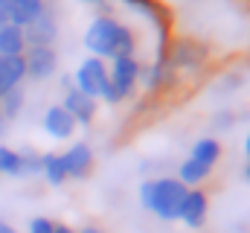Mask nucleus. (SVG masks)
<instances>
[{"mask_svg": "<svg viewBox=\"0 0 250 233\" xmlns=\"http://www.w3.org/2000/svg\"><path fill=\"white\" fill-rule=\"evenodd\" d=\"M84 50L93 58L111 61V58H120V56H134L137 38H134L131 26H125L114 15H99L84 29Z\"/></svg>", "mask_w": 250, "mask_h": 233, "instance_id": "f257e3e1", "label": "nucleus"}, {"mask_svg": "<svg viewBox=\"0 0 250 233\" xmlns=\"http://www.w3.org/2000/svg\"><path fill=\"white\" fill-rule=\"evenodd\" d=\"M184 198H187V186L178 178H172V175L148 178V181L140 184V204H143V210H148L160 222H178Z\"/></svg>", "mask_w": 250, "mask_h": 233, "instance_id": "f03ea898", "label": "nucleus"}, {"mask_svg": "<svg viewBox=\"0 0 250 233\" xmlns=\"http://www.w3.org/2000/svg\"><path fill=\"white\" fill-rule=\"evenodd\" d=\"M73 88L76 91H82V93H87L90 99H102V102H108L111 105V82H108V61H102V58H82L79 61V67L73 70Z\"/></svg>", "mask_w": 250, "mask_h": 233, "instance_id": "7ed1b4c3", "label": "nucleus"}, {"mask_svg": "<svg viewBox=\"0 0 250 233\" xmlns=\"http://www.w3.org/2000/svg\"><path fill=\"white\" fill-rule=\"evenodd\" d=\"M140 61L137 56H120L108 61V82H111V105L131 99L140 88Z\"/></svg>", "mask_w": 250, "mask_h": 233, "instance_id": "20e7f679", "label": "nucleus"}, {"mask_svg": "<svg viewBox=\"0 0 250 233\" xmlns=\"http://www.w3.org/2000/svg\"><path fill=\"white\" fill-rule=\"evenodd\" d=\"M23 64H26V79L47 82L59 73V50L56 47H26Z\"/></svg>", "mask_w": 250, "mask_h": 233, "instance_id": "39448f33", "label": "nucleus"}, {"mask_svg": "<svg viewBox=\"0 0 250 233\" xmlns=\"http://www.w3.org/2000/svg\"><path fill=\"white\" fill-rule=\"evenodd\" d=\"M23 38H26V47H56V41H59V18H56V12L47 6L29 26H23Z\"/></svg>", "mask_w": 250, "mask_h": 233, "instance_id": "423d86ee", "label": "nucleus"}, {"mask_svg": "<svg viewBox=\"0 0 250 233\" xmlns=\"http://www.w3.org/2000/svg\"><path fill=\"white\" fill-rule=\"evenodd\" d=\"M62 161H64V169H67V178H73V181L87 178V175L93 172V163H96L93 149H90L84 140L70 143L67 152H62Z\"/></svg>", "mask_w": 250, "mask_h": 233, "instance_id": "0eeeda50", "label": "nucleus"}, {"mask_svg": "<svg viewBox=\"0 0 250 233\" xmlns=\"http://www.w3.org/2000/svg\"><path fill=\"white\" fill-rule=\"evenodd\" d=\"M207 216H209V198H207V192H204L201 186L187 189V198H184V204H181L178 222H184L189 231H198V228L207 225Z\"/></svg>", "mask_w": 250, "mask_h": 233, "instance_id": "6e6552de", "label": "nucleus"}, {"mask_svg": "<svg viewBox=\"0 0 250 233\" xmlns=\"http://www.w3.org/2000/svg\"><path fill=\"white\" fill-rule=\"evenodd\" d=\"M140 85L146 91H163V88H172L175 85V67L169 64V58L160 56L151 64H143L140 67Z\"/></svg>", "mask_w": 250, "mask_h": 233, "instance_id": "1a4fd4ad", "label": "nucleus"}, {"mask_svg": "<svg viewBox=\"0 0 250 233\" xmlns=\"http://www.w3.org/2000/svg\"><path fill=\"white\" fill-rule=\"evenodd\" d=\"M62 105H64V111L76 119V125H90V122L96 119V111H99V102L90 99L87 93L76 91V88L64 91V102Z\"/></svg>", "mask_w": 250, "mask_h": 233, "instance_id": "9d476101", "label": "nucleus"}, {"mask_svg": "<svg viewBox=\"0 0 250 233\" xmlns=\"http://www.w3.org/2000/svg\"><path fill=\"white\" fill-rule=\"evenodd\" d=\"M41 122H44V131H47L50 137H56V140H70V137L76 134V128H79L76 119L64 111L62 102H59V105H50V108L44 111V119H41Z\"/></svg>", "mask_w": 250, "mask_h": 233, "instance_id": "9b49d317", "label": "nucleus"}, {"mask_svg": "<svg viewBox=\"0 0 250 233\" xmlns=\"http://www.w3.org/2000/svg\"><path fill=\"white\" fill-rule=\"evenodd\" d=\"M166 58H169V64L175 70H198L204 64V58H207V50L201 44H195V41H178Z\"/></svg>", "mask_w": 250, "mask_h": 233, "instance_id": "f8f14e48", "label": "nucleus"}, {"mask_svg": "<svg viewBox=\"0 0 250 233\" xmlns=\"http://www.w3.org/2000/svg\"><path fill=\"white\" fill-rule=\"evenodd\" d=\"M50 3H44V0H9L6 3V15H9V23H15V26H29L44 9H47Z\"/></svg>", "mask_w": 250, "mask_h": 233, "instance_id": "ddd939ff", "label": "nucleus"}, {"mask_svg": "<svg viewBox=\"0 0 250 233\" xmlns=\"http://www.w3.org/2000/svg\"><path fill=\"white\" fill-rule=\"evenodd\" d=\"M23 79H26L23 56H0V96L9 93L12 88H21Z\"/></svg>", "mask_w": 250, "mask_h": 233, "instance_id": "4468645a", "label": "nucleus"}, {"mask_svg": "<svg viewBox=\"0 0 250 233\" xmlns=\"http://www.w3.org/2000/svg\"><path fill=\"white\" fill-rule=\"evenodd\" d=\"M221 155H224V146H221L218 137H201V140H195L192 149H189V158L198 161V163H204V166H209V169L221 161Z\"/></svg>", "mask_w": 250, "mask_h": 233, "instance_id": "2eb2a0df", "label": "nucleus"}, {"mask_svg": "<svg viewBox=\"0 0 250 233\" xmlns=\"http://www.w3.org/2000/svg\"><path fill=\"white\" fill-rule=\"evenodd\" d=\"M23 50H26L23 29L15 23H3L0 26V56H23Z\"/></svg>", "mask_w": 250, "mask_h": 233, "instance_id": "dca6fc26", "label": "nucleus"}, {"mask_svg": "<svg viewBox=\"0 0 250 233\" xmlns=\"http://www.w3.org/2000/svg\"><path fill=\"white\" fill-rule=\"evenodd\" d=\"M41 175L47 178V184H50V186H62V184L70 181L59 152H44V155H41Z\"/></svg>", "mask_w": 250, "mask_h": 233, "instance_id": "f3484780", "label": "nucleus"}, {"mask_svg": "<svg viewBox=\"0 0 250 233\" xmlns=\"http://www.w3.org/2000/svg\"><path fill=\"white\" fill-rule=\"evenodd\" d=\"M209 175H212V169H209V166H204V163H198V161L187 158V161L178 166V175H175V178H178L187 189H192V186H201Z\"/></svg>", "mask_w": 250, "mask_h": 233, "instance_id": "a211bd4d", "label": "nucleus"}, {"mask_svg": "<svg viewBox=\"0 0 250 233\" xmlns=\"http://www.w3.org/2000/svg\"><path fill=\"white\" fill-rule=\"evenodd\" d=\"M23 102H26L23 88H12L9 93H3V96H0V114H3V119H15V116H21Z\"/></svg>", "mask_w": 250, "mask_h": 233, "instance_id": "6ab92c4d", "label": "nucleus"}, {"mask_svg": "<svg viewBox=\"0 0 250 233\" xmlns=\"http://www.w3.org/2000/svg\"><path fill=\"white\" fill-rule=\"evenodd\" d=\"M0 175L21 178V152L12 146H0Z\"/></svg>", "mask_w": 250, "mask_h": 233, "instance_id": "aec40b11", "label": "nucleus"}, {"mask_svg": "<svg viewBox=\"0 0 250 233\" xmlns=\"http://www.w3.org/2000/svg\"><path fill=\"white\" fill-rule=\"evenodd\" d=\"M41 175V155L38 152H21V178H32Z\"/></svg>", "mask_w": 250, "mask_h": 233, "instance_id": "412c9836", "label": "nucleus"}, {"mask_svg": "<svg viewBox=\"0 0 250 233\" xmlns=\"http://www.w3.org/2000/svg\"><path fill=\"white\" fill-rule=\"evenodd\" d=\"M123 3H128V6H134L143 18H151V21H163V9L154 3V0H123Z\"/></svg>", "mask_w": 250, "mask_h": 233, "instance_id": "4be33fe9", "label": "nucleus"}, {"mask_svg": "<svg viewBox=\"0 0 250 233\" xmlns=\"http://www.w3.org/2000/svg\"><path fill=\"white\" fill-rule=\"evenodd\" d=\"M26 233H56V222L47 216H35V219H29Z\"/></svg>", "mask_w": 250, "mask_h": 233, "instance_id": "5701e85b", "label": "nucleus"}, {"mask_svg": "<svg viewBox=\"0 0 250 233\" xmlns=\"http://www.w3.org/2000/svg\"><path fill=\"white\" fill-rule=\"evenodd\" d=\"M76 233H108L105 228H96V225H87V228H82V231H76Z\"/></svg>", "mask_w": 250, "mask_h": 233, "instance_id": "b1692460", "label": "nucleus"}, {"mask_svg": "<svg viewBox=\"0 0 250 233\" xmlns=\"http://www.w3.org/2000/svg\"><path fill=\"white\" fill-rule=\"evenodd\" d=\"M56 233H76L70 225H62V222H56Z\"/></svg>", "mask_w": 250, "mask_h": 233, "instance_id": "393cba45", "label": "nucleus"}, {"mask_svg": "<svg viewBox=\"0 0 250 233\" xmlns=\"http://www.w3.org/2000/svg\"><path fill=\"white\" fill-rule=\"evenodd\" d=\"M0 233H18V231H15L9 222H3V219H0Z\"/></svg>", "mask_w": 250, "mask_h": 233, "instance_id": "a878e982", "label": "nucleus"}, {"mask_svg": "<svg viewBox=\"0 0 250 233\" xmlns=\"http://www.w3.org/2000/svg\"><path fill=\"white\" fill-rule=\"evenodd\" d=\"M245 155H248V161H250V128H248V134H245Z\"/></svg>", "mask_w": 250, "mask_h": 233, "instance_id": "bb28decb", "label": "nucleus"}, {"mask_svg": "<svg viewBox=\"0 0 250 233\" xmlns=\"http://www.w3.org/2000/svg\"><path fill=\"white\" fill-rule=\"evenodd\" d=\"M3 131H6V119H3V114H0V137H3Z\"/></svg>", "mask_w": 250, "mask_h": 233, "instance_id": "cd10ccee", "label": "nucleus"}, {"mask_svg": "<svg viewBox=\"0 0 250 233\" xmlns=\"http://www.w3.org/2000/svg\"><path fill=\"white\" fill-rule=\"evenodd\" d=\"M79 3H90L93 6V3H105V0H79Z\"/></svg>", "mask_w": 250, "mask_h": 233, "instance_id": "c85d7f7f", "label": "nucleus"}, {"mask_svg": "<svg viewBox=\"0 0 250 233\" xmlns=\"http://www.w3.org/2000/svg\"><path fill=\"white\" fill-rule=\"evenodd\" d=\"M245 178H248V181H250V163H248V169H245Z\"/></svg>", "mask_w": 250, "mask_h": 233, "instance_id": "c756f323", "label": "nucleus"}, {"mask_svg": "<svg viewBox=\"0 0 250 233\" xmlns=\"http://www.w3.org/2000/svg\"><path fill=\"white\" fill-rule=\"evenodd\" d=\"M6 3H9V0H0V9H6Z\"/></svg>", "mask_w": 250, "mask_h": 233, "instance_id": "7c9ffc66", "label": "nucleus"}, {"mask_svg": "<svg viewBox=\"0 0 250 233\" xmlns=\"http://www.w3.org/2000/svg\"><path fill=\"white\" fill-rule=\"evenodd\" d=\"M44 3H50V0H44Z\"/></svg>", "mask_w": 250, "mask_h": 233, "instance_id": "2f4dec72", "label": "nucleus"}]
</instances>
